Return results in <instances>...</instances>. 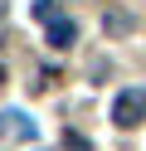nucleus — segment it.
Here are the masks:
<instances>
[{
  "label": "nucleus",
  "instance_id": "nucleus-1",
  "mask_svg": "<svg viewBox=\"0 0 146 151\" xmlns=\"http://www.w3.org/2000/svg\"><path fill=\"white\" fill-rule=\"evenodd\" d=\"M112 122L117 127H136L146 122V88H122L112 98Z\"/></svg>",
  "mask_w": 146,
  "mask_h": 151
},
{
  "label": "nucleus",
  "instance_id": "nucleus-2",
  "mask_svg": "<svg viewBox=\"0 0 146 151\" xmlns=\"http://www.w3.org/2000/svg\"><path fill=\"white\" fill-rule=\"evenodd\" d=\"M19 137H34V122L24 112H0V141H19Z\"/></svg>",
  "mask_w": 146,
  "mask_h": 151
},
{
  "label": "nucleus",
  "instance_id": "nucleus-3",
  "mask_svg": "<svg viewBox=\"0 0 146 151\" xmlns=\"http://www.w3.org/2000/svg\"><path fill=\"white\" fill-rule=\"evenodd\" d=\"M73 39H78V24H73V20H63V15L49 20V44H54V49H68Z\"/></svg>",
  "mask_w": 146,
  "mask_h": 151
},
{
  "label": "nucleus",
  "instance_id": "nucleus-4",
  "mask_svg": "<svg viewBox=\"0 0 146 151\" xmlns=\"http://www.w3.org/2000/svg\"><path fill=\"white\" fill-rule=\"evenodd\" d=\"M34 15L49 24V20H58V5H54V0H39V5H34Z\"/></svg>",
  "mask_w": 146,
  "mask_h": 151
},
{
  "label": "nucleus",
  "instance_id": "nucleus-5",
  "mask_svg": "<svg viewBox=\"0 0 146 151\" xmlns=\"http://www.w3.org/2000/svg\"><path fill=\"white\" fill-rule=\"evenodd\" d=\"M0 83H5V63H0Z\"/></svg>",
  "mask_w": 146,
  "mask_h": 151
},
{
  "label": "nucleus",
  "instance_id": "nucleus-6",
  "mask_svg": "<svg viewBox=\"0 0 146 151\" xmlns=\"http://www.w3.org/2000/svg\"><path fill=\"white\" fill-rule=\"evenodd\" d=\"M0 5H5V0H0Z\"/></svg>",
  "mask_w": 146,
  "mask_h": 151
}]
</instances>
